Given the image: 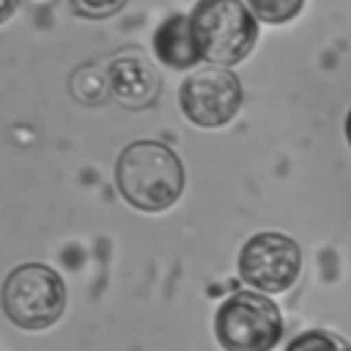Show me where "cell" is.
Segmentation results:
<instances>
[{
    "mask_svg": "<svg viewBox=\"0 0 351 351\" xmlns=\"http://www.w3.org/2000/svg\"><path fill=\"white\" fill-rule=\"evenodd\" d=\"M214 335L225 351H274L282 337V315L263 293L239 291L217 307Z\"/></svg>",
    "mask_w": 351,
    "mask_h": 351,
    "instance_id": "277c9868",
    "label": "cell"
},
{
    "mask_svg": "<svg viewBox=\"0 0 351 351\" xmlns=\"http://www.w3.org/2000/svg\"><path fill=\"white\" fill-rule=\"evenodd\" d=\"M302 271V250L282 233H258L239 252V277L263 293L288 291Z\"/></svg>",
    "mask_w": 351,
    "mask_h": 351,
    "instance_id": "5b68a950",
    "label": "cell"
},
{
    "mask_svg": "<svg viewBox=\"0 0 351 351\" xmlns=\"http://www.w3.org/2000/svg\"><path fill=\"white\" fill-rule=\"evenodd\" d=\"M69 90L80 104L96 107L110 96V82H107V71H101L99 66H82L71 74L69 80Z\"/></svg>",
    "mask_w": 351,
    "mask_h": 351,
    "instance_id": "9c48e42d",
    "label": "cell"
},
{
    "mask_svg": "<svg viewBox=\"0 0 351 351\" xmlns=\"http://www.w3.org/2000/svg\"><path fill=\"white\" fill-rule=\"evenodd\" d=\"M285 351H351L348 340L329 329H307L296 335Z\"/></svg>",
    "mask_w": 351,
    "mask_h": 351,
    "instance_id": "30bf717a",
    "label": "cell"
},
{
    "mask_svg": "<svg viewBox=\"0 0 351 351\" xmlns=\"http://www.w3.org/2000/svg\"><path fill=\"white\" fill-rule=\"evenodd\" d=\"M247 5H250V11L255 14L258 22L285 25L302 11L304 0H247Z\"/></svg>",
    "mask_w": 351,
    "mask_h": 351,
    "instance_id": "8fae6325",
    "label": "cell"
},
{
    "mask_svg": "<svg viewBox=\"0 0 351 351\" xmlns=\"http://www.w3.org/2000/svg\"><path fill=\"white\" fill-rule=\"evenodd\" d=\"M126 0H71V8L85 19H107L118 14Z\"/></svg>",
    "mask_w": 351,
    "mask_h": 351,
    "instance_id": "7c38bea8",
    "label": "cell"
},
{
    "mask_svg": "<svg viewBox=\"0 0 351 351\" xmlns=\"http://www.w3.org/2000/svg\"><path fill=\"white\" fill-rule=\"evenodd\" d=\"M241 82L230 69L208 66L195 74H189L181 82V112L203 129H217L233 121V115L241 107Z\"/></svg>",
    "mask_w": 351,
    "mask_h": 351,
    "instance_id": "8992f818",
    "label": "cell"
},
{
    "mask_svg": "<svg viewBox=\"0 0 351 351\" xmlns=\"http://www.w3.org/2000/svg\"><path fill=\"white\" fill-rule=\"evenodd\" d=\"M107 82L110 96L126 110H145L159 96V74L137 49H126L110 60Z\"/></svg>",
    "mask_w": 351,
    "mask_h": 351,
    "instance_id": "52a82bcc",
    "label": "cell"
},
{
    "mask_svg": "<svg viewBox=\"0 0 351 351\" xmlns=\"http://www.w3.org/2000/svg\"><path fill=\"white\" fill-rule=\"evenodd\" d=\"M115 186L137 211H165L184 192V165L176 151L156 140L126 145L115 162Z\"/></svg>",
    "mask_w": 351,
    "mask_h": 351,
    "instance_id": "6da1fadb",
    "label": "cell"
},
{
    "mask_svg": "<svg viewBox=\"0 0 351 351\" xmlns=\"http://www.w3.org/2000/svg\"><path fill=\"white\" fill-rule=\"evenodd\" d=\"M66 307L63 277L44 263H19L3 282V313L25 332L52 326Z\"/></svg>",
    "mask_w": 351,
    "mask_h": 351,
    "instance_id": "3957f363",
    "label": "cell"
},
{
    "mask_svg": "<svg viewBox=\"0 0 351 351\" xmlns=\"http://www.w3.org/2000/svg\"><path fill=\"white\" fill-rule=\"evenodd\" d=\"M16 5H19V0H0V25L5 19H11V14L16 11Z\"/></svg>",
    "mask_w": 351,
    "mask_h": 351,
    "instance_id": "4fadbf2b",
    "label": "cell"
},
{
    "mask_svg": "<svg viewBox=\"0 0 351 351\" xmlns=\"http://www.w3.org/2000/svg\"><path fill=\"white\" fill-rule=\"evenodd\" d=\"M30 3H38V5H47V3H52V0H30Z\"/></svg>",
    "mask_w": 351,
    "mask_h": 351,
    "instance_id": "9a60e30c",
    "label": "cell"
},
{
    "mask_svg": "<svg viewBox=\"0 0 351 351\" xmlns=\"http://www.w3.org/2000/svg\"><path fill=\"white\" fill-rule=\"evenodd\" d=\"M154 52L156 58L170 66V69H189V66H197L203 58H200V49L195 44V36H192V25H189V16H170L165 19L156 33H154Z\"/></svg>",
    "mask_w": 351,
    "mask_h": 351,
    "instance_id": "ba28073f",
    "label": "cell"
},
{
    "mask_svg": "<svg viewBox=\"0 0 351 351\" xmlns=\"http://www.w3.org/2000/svg\"><path fill=\"white\" fill-rule=\"evenodd\" d=\"M189 25L200 58L211 66H236L258 41V19L244 0H197Z\"/></svg>",
    "mask_w": 351,
    "mask_h": 351,
    "instance_id": "7a4b0ae2",
    "label": "cell"
},
{
    "mask_svg": "<svg viewBox=\"0 0 351 351\" xmlns=\"http://www.w3.org/2000/svg\"><path fill=\"white\" fill-rule=\"evenodd\" d=\"M343 129H346V140H348V145H351V110H348V115H346V123H343Z\"/></svg>",
    "mask_w": 351,
    "mask_h": 351,
    "instance_id": "5bb4252c",
    "label": "cell"
}]
</instances>
